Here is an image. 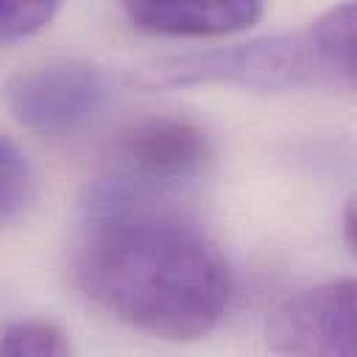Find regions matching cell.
<instances>
[{
    "instance_id": "cell-1",
    "label": "cell",
    "mask_w": 357,
    "mask_h": 357,
    "mask_svg": "<svg viewBox=\"0 0 357 357\" xmlns=\"http://www.w3.org/2000/svg\"><path fill=\"white\" fill-rule=\"evenodd\" d=\"M73 282L106 315L167 340H195L229 312L234 276L220 248L178 209L103 178L86 187Z\"/></svg>"
},
{
    "instance_id": "cell-2",
    "label": "cell",
    "mask_w": 357,
    "mask_h": 357,
    "mask_svg": "<svg viewBox=\"0 0 357 357\" xmlns=\"http://www.w3.org/2000/svg\"><path fill=\"white\" fill-rule=\"evenodd\" d=\"M148 86H198V84H234L245 89H296L326 81L307 33H276L251 39L231 47H212L184 56L151 61L142 70Z\"/></svg>"
},
{
    "instance_id": "cell-3",
    "label": "cell",
    "mask_w": 357,
    "mask_h": 357,
    "mask_svg": "<svg viewBox=\"0 0 357 357\" xmlns=\"http://www.w3.org/2000/svg\"><path fill=\"white\" fill-rule=\"evenodd\" d=\"M212 162L209 134L184 117H145L123 128L98 178L145 198L178 201Z\"/></svg>"
},
{
    "instance_id": "cell-4",
    "label": "cell",
    "mask_w": 357,
    "mask_h": 357,
    "mask_svg": "<svg viewBox=\"0 0 357 357\" xmlns=\"http://www.w3.org/2000/svg\"><path fill=\"white\" fill-rule=\"evenodd\" d=\"M8 112L31 131L47 137L92 126L112 103V78L89 61H45L6 81Z\"/></svg>"
},
{
    "instance_id": "cell-5",
    "label": "cell",
    "mask_w": 357,
    "mask_h": 357,
    "mask_svg": "<svg viewBox=\"0 0 357 357\" xmlns=\"http://www.w3.org/2000/svg\"><path fill=\"white\" fill-rule=\"evenodd\" d=\"M273 351L304 357L354 354V282L335 279L287 296L265 324Z\"/></svg>"
},
{
    "instance_id": "cell-6",
    "label": "cell",
    "mask_w": 357,
    "mask_h": 357,
    "mask_svg": "<svg viewBox=\"0 0 357 357\" xmlns=\"http://www.w3.org/2000/svg\"><path fill=\"white\" fill-rule=\"evenodd\" d=\"M123 14L139 31L156 36L206 39L251 28L265 0H117Z\"/></svg>"
},
{
    "instance_id": "cell-7",
    "label": "cell",
    "mask_w": 357,
    "mask_h": 357,
    "mask_svg": "<svg viewBox=\"0 0 357 357\" xmlns=\"http://www.w3.org/2000/svg\"><path fill=\"white\" fill-rule=\"evenodd\" d=\"M315 61L329 84L354 86V3L343 0L324 11L307 31Z\"/></svg>"
},
{
    "instance_id": "cell-8",
    "label": "cell",
    "mask_w": 357,
    "mask_h": 357,
    "mask_svg": "<svg viewBox=\"0 0 357 357\" xmlns=\"http://www.w3.org/2000/svg\"><path fill=\"white\" fill-rule=\"evenodd\" d=\"M36 198V173L22 148L0 131V226L22 218Z\"/></svg>"
},
{
    "instance_id": "cell-9",
    "label": "cell",
    "mask_w": 357,
    "mask_h": 357,
    "mask_svg": "<svg viewBox=\"0 0 357 357\" xmlns=\"http://www.w3.org/2000/svg\"><path fill=\"white\" fill-rule=\"evenodd\" d=\"M0 354L11 357H64L70 354L67 335L42 318H20L0 329Z\"/></svg>"
},
{
    "instance_id": "cell-10",
    "label": "cell",
    "mask_w": 357,
    "mask_h": 357,
    "mask_svg": "<svg viewBox=\"0 0 357 357\" xmlns=\"http://www.w3.org/2000/svg\"><path fill=\"white\" fill-rule=\"evenodd\" d=\"M64 3L67 0H0V45L39 33Z\"/></svg>"
}]
</instances>
